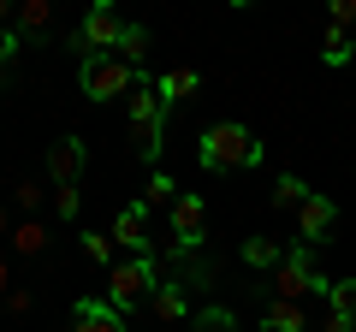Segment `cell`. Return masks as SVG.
<instances>
[{"instance_id":"obj_29","label":"cell","mask_w":356,"mask_h":332,"mask_svg":"<svg viewBox=\"0 0 356 332\" xmlns=\"http://www.w3.org/2000/svg\"><path fill=\"white\" fill-rule=\"evenodd\" d=\"M0 297H6V256H0Z\"/></svg>"},{"instance_id":"obj_3","label":"cell","mask_w":356,"mask_h":332,"mask_svg":"<svg viewBox=\"0 0 356 332\" xmlns=\"http://www.w3.org/2000/svg\"><path fill=\"white\" fill-rule=\"evenodd\" d=\"M154 285H161V261L131 256V261H119V267L107 273V303H113L119 315H131V308H143L154 297Z\"/></svg>"},{"instance_id":"obj_17","label":"cell","mask_w":356,"mask_h":332,"mask_svg":"<svg viewBox=\"0 0 356 332\" xmlns=\"http://www.w3.org/2000/svg\"><path fill=\"white\" fill-rule=\"evenodd\" d=\"M350 53H356V42H350V30H339V24H327V36H321V60H327V65H350Z\"/></svg>"},{"instance_id":"obj_13","label":"cell","mask_w":356,"mask_h":332,"mask_svg":"<svg viewBox=\"0 0 356 332\" xmlns=\"http://www.w3.org/2000/svg\"><path fill=\"white\" fill-rule=\"evenodd\" d=\"M196 90H202V72H191V65H172V72H161V77H154V95H161L166 107L191 101Z\"/></svg>"},{"instance_id":"obj_19","label":"cell","mask_w":356,"mask_h":332,"mask_svg":"<svg viewBox=\"0 0 356 332\" xmlns=\"http://www.w3.org/2000/svg\"><path fill=\"white\" fill-rule=\"evenodd\" d=\"M83 256L95 261V267H107V273H113V267H119V243L107 238V231H83Z\"/></svg>"},{"instance_id":"obj_26","label":"cell","mask_w":356,"mask_h":332,"mask_svg":"<svg viewBox=\"0 0 356 332\" xmlns=\"http://www.w3.org/2000/svg\"><path fill=\"white\" fill-rule=\"evenodd\" d=\"M54 208H60V219H77V184H65V190H54Z\"/></svg>"},{"instance_id":"obj_8","label":"cell","mask_w":356,"mask_h":332,"mask_svg":"<svg viewBox=\"0 0 356 332\" xmlns=\"http://www.w3.org/2000/svg\"><path fill=\"white\" fill-rule=\"evenodd\" d=\"M83 160H89L83 137H60V142H54V149H48V179H54V190H65V184L83 179Z\"/></svg>"},{"instance_id":"obj_21","label":"cell","mask_w":356,"mask_h":332,"mask_svg":"<svg viewBox=\"0 0 356 332\" xmlns=\"http://www.w3.org/2000/svg\"><path fill=\"white\" fill-rule=\"evenodd\" d=\"M178 196H184V190H178V184L166 179L161 166H154V179H149V190H143V214H149V208H172Z\"/></svg>"},{"instance_id":"obj_6","label":"cell","mask_w":356,"mask_h":332,"mask_svg":"<svg viewBox=\"0 0 356 332\" xmlns=\"http://www.w3.org/2000/svg\"><path fill=\"white\" fill-rule=\"evenodd\" d=\"M202 226H208L202 196L184 190V196L172 202V249H178V256H196V249H202Z\"/></svg>"},{"instance_id":"obj_28","label":"cell","mask_w":356,"mask_h":332,"mask_svg":"<svg viewBox=\"0 0 356 332\" xmlns=\"http://www.w3.org/2000/svg\"><path fill=\"white\" fill-rule=\"evenodd\" d=\"M315 332H356V315H327Z\"/></svg>"},{"instance_id":"obj_2","label":"cell","mask_w":356,"mask_h":332,"mask_svg":"<svg viewBox=\"0 0 356 332\" xmlns=\"http://www.w3.org/2000/svg\"><path fill=\"white\" fill-rule=\"evenodd\" d=\"M77 83H83V95H89V101H113V95L143 90L149 77H143L137 65H125L119 53H95V60H83V65H77Z\"/></svg>"},{"instance_id":"obj_25","label":"cell","mask_w":356,"mask_h":332,"mask_svg":"<svg viewBox=\"0 0 356 332\" xmlns=\"http://www.w3.org/2000/svg\"><path fill=\"white\" fill-rule=\"evenodd\" d=\"M18 48H24V42H18L13 30H0V83H6V72H13V60H18Z\"/></svg>"},{"instance_id":"obj_16","label":"cell","mask_w":356,"mask_h":332,"mask_svg":"<svg viewBox=\"0 0 356 332\" xmlns=\"http://www.w3.org/2000/svg\"><path fill=\"white\" fill-rule=\"evenodd\" d=\"M261 326H267V332H315V326L303 320V308H297V303H280V297L261 308Z\"/></svg>"},{"instance_id":"obj_10","label":"cell","mask_w":356,"mask_h":332,"mask_svg":"<svg viewBox=\"0 0 356 332\" xmlns=\"http://www.w3.org/2000/svg\"><path fill=\"white\" fill-rule=\"evenodd\" d=\"M149 308H154L161 326H191V315H196V308H191V291H184L178 279H161V285H154Z\"/></svg>"},{"instance_id":"obj_24","label":"cell","mask_w":356,"mask_h":332,"mask_svg":"<svg viewBox=\"0 0 356 332\" xmlns=\"http://www.w3.org/2000/svg\"><path fill=\"white\" fill-rule=\"evenodd\" d=\"M327 315H356V279H332L327 285Z\"/></svg>"},{"instance_id":"obj_4","label":"cell","mask_w":356,"mask_h":332,"mask_svg":"<svg viewBox=\"0 0 356 332\" xmlns=\"http://www.w3.org/2000/svg\"><path fill=\"white\" fill-rule=\"evenodd\" d=\"M119 36H125V18H119L113 6H89L83 24L72 30V53H77V65L95 60V53H119Z\"/></svg>"},{"instance_id":"obj_23","label":"cell","mask_w":356,"mask_h":332,"mask_svg":"<svg viewBox=\"0 0 356 332\" xmlns=\"http://www.w3.org/2000/svg\"><path fill=\"white\" fill-rule=\"evenodd\" d=\"M143 53H149V30H143V24H125V36H119V60L143 72Z\"/></svg>"},{"instance_id":"obj_22","label":"cell","mask_w":356,"mask_h":332,"mask_svg":"<svg viewBox=\"0 0 356 332\" xmlns=\"http://www.w3.org/2000/svg\"><path fill=\"white\" fill-rule=\"evenodd\" d=\"M309 202V184L297 179V172H280V184H273V208H303Z\"/></svg>"},{"instance_id":"obj_12","label":"cell","mask_w":356,"mask_h":332,"mask_svg":"<svg viewBox=\"0 0 356 332\" xmlns=\"http://www.w3.org/2000/svg\"><path fill=\"white\" fill-rule=\"evenodd\" d=\"M13 30L18 42H30V36H54V6L48 0H24V6H13Z\"/></svg>"},{"instance_id":"obj_14","label":"cell","mask_w":356,"mask_h":332,"mask_svg":"<svg viewBox=\"0 0 356 332\" xmlns=\"http://www.w3.org/2000/svg\"><path fill=\"white\" fill-rule=\"evenodd\" d=\"M291 256L280 238H250L243 243V267H261V273H280V261Z\"/></svg>"},{"instance_id":"obj_27","label":"cell","mask_w":356,"mask_h":332,"mask_svg":"<svg viewBox=\"0 0 356 332\" xmlns=\"http://www.w3.org/2000/svg\"><path fill=\"white\" fill-rule=\"evenodd\" d=\"M327 24L350 30V24H356V0H332V18H327Z\"/></svg>"},{"instance_id":"obj_9","label":"cell","mask_w":356,"mask_h":332,"mask_svg":"<svg viewBox=\"0 0 356 332\" xmlns=\"http://www.w3.org/2000/svg\"><path fill=\"white\" fill-rule=\"evenodd\" d=\"M72 332H131V326H125V315H119L107 297H77V308H72Z\"/></svg>"},{"instance_id":"obj_20","label":"cell","mask_w":356,"mask_h":332,"mask_svg":"<svg viewBox=\"0 0 356 332\" xmlns=\"http://www.w3.org/2000/svg\"><path fill=\"white\" fill-rule=\"evenodd\" d=\"M42 249H48V226L42 219H24L13 231V256H42Z\"/></svg>"},{"instance_id":"obj_15","label":"cell","mask_w":356,"mask_h":332,"mask_svg":"<svg viewBox=\"0 0 356 332\" xmlns=\"http://www.w3.org/2000/svg\"><path fill=\"white\" fill-rule=\"evenodd\" d=\"M125 107H131V125H161V119H166V101L154 95V83L131 90V95H125Z\"/></svg>"},{"instance_id":"obj_18","label":"cell","mask_w":356,"mask_h":332,"mask_svg":"<svg viewBox=\"0 0 356 332\" xmlns=\"http://www.w3.org/2000/svg\"><path fill=\"white\" fill-rule=\"evenodd\" d=\"M191 332H238V315L220 308V303H208V308H196V315H191Z\"/></svg>"},{"instance_id":"obj_1","label":"cell","mask_w":356,"mask_h":332,"mask_svg":"<svg viewBox=\"0 0 356 332\" xmlns=\"http://www.w3.org/2000/svg\"><path fill=\"white\" fill-rule=\"evenodd\" d=\"M196 166L202 172H250V166H261V142H255L250 125L220 119V125H208L196 137Z\"/></svg>"},{"instance_id":"obj_7","label":"cell","mask_w":356,"mask_h":332,"mask_svg":"<svg viewBox=\"0 0 356 332\" xmlns=\"http://www.w3.org/2000/svg\"><path fill=\"white\" fill-rule=\"evenodd\" d=\"M332 226H339V202H332V196H321V190H309V202L297 208V243H303V249H315V243L332 238Z\"/></svg>"},{"instance_id":"obj_5","label":"cell","mask_w":356,"mask_h":332,"mask_svg":"<svg viewBox=\"0 0 356 332\" xmlns=\"http://www.w3.org/2000/svg\"><path fill=\"white\" fill-rule=\"evenodd\" d=\"M327 273H321V261H315V249H303V243H297L291 256L280 261V273H273V297H280V303H303L309 291H327Z\"/></svg>"},{"instance_id":"obj_11","label":"cell","mask_w":356,"mask_h":332,"mask_svg":"<svg viewBox=\"0 0 356 332\" xmlns=\"http://www.w3.org/2000/svg\"><path fill=\"white\" fill-rule=\"evenodd\" d=\"M113 243H119V249H131V256H154V243H149V214H143V202L119 208V219H113Z\"/></svg>"}]
</instances>
